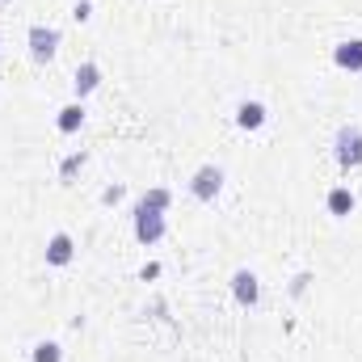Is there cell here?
I'll return each instance as SVG.
<instances>
[{"label": "cell", "mask_w": 362, "mask_h": 362, "mask_svg": "<svg viewBox=\"0 0 362 362\" xmlns=\"http://www.w3.org/2000/svg\"><path fill=\"white\" fill-rule=\"evenodd\" d=\"M219 189H223V169H219V165H202V169L189 177V194H194L198 202H215Z\"/></svg>", "instance_id": "3"}, {"label": "cell", "mask_w": 362, "mask_h": 362, "mask_svg": "<svg viewBox=\"0 0 362 362\" xmlns=\"http://www.w3.org/2000/svg\"><path fill=\"white\" fill-rule=\"evenodd\" d=\"M165 232H169L165 211H152V206L139 202V206H135V240H139V245H160Z\"/></svg>", "instance_id": "1"}, {"label": "cell", "mask_w": 362, "mask_h": 362, "mask_svg": "<svg viewBox=\"0 0 362 362\" xmlns=\"http://www.w3.org/2000/svg\"><path fill=\"white\" fill-rule=\"evenodd\" d=\"M333 64L346 72H362V38H346L333 47Z\"/></svg>", "instance_id": "7"}, {"label": "cell", "mask_w": 362, "mask_h": 362, "mask_svg": "<svg viewBox=\"0 0 362 362\" xmlns=\"http://www.w3.org/2000/svg\"><path fill=\"white\" fill-rule=\"evenodd\" d=\"M333 156L341 169H358L362 165V131L358 127H341L337 139H333Z\"/></svg>", "instance_id": "2"}, {"label": "cell", "mask_w": 362, "mask_h": 362, "mask_svg": "<svg viewBox=\"0 0 362 362\" xmlns=\"http://www.w3.org/2000/svg\"><path fill=\"white\" fill-rule=\"evenodd\" d=\"M89 13H93L89 0H76V21H89Z\"/></svg>", "instance_id": "15"}, {"label": "cell", "mask_w": 362, "mask_h": 362, "mask_svg": "<svg viewBox=\"0 0 362 362\" xmlns=\"http://www.w3.org/2000/svg\"><path fill=\"white\" fill-rule=\"evenodd\" d=\"M325 206H329V215H337V219H346V215L354 211V189H350V185H337V189H329V198H325Z\"/></svg>", "instance_id": "10"}, {"label": "cell", "mask_w": 362, "mask_h": 362, "mask_svg": "<svg viewBox=\"0 0 362 362\" xmlns=\"http://www.w3.org/2000/svg\"><path fill=\"white\" fill-rule=\"evenodd\" d=\"M25 42H30V55H34L38 64H47V59H55V51H59V30H55V25H30Z\"/></svg>", "instance_id": "4"}, {"label": "cell", "mask_w": 362, "mask_h": 362, "mask_svg": "<svg viewBox=\"0 0 362 362\" xmlns=\"http://www.w3.org/2000/svg\"><path fill=\"white\" fill-rule=\"evenodd\" d=\"M266 118H270V114H266L262 101H240V110H236V127H240V131H262Z\"/></svg>", "instance_id": "8"}, {"label": "cell", "mask_w": 362, "mask_h": 362, "mask_svg": "<svg viewBox=\"0 0 362 362\" xmlns=\"http://www.w3.org/2000/svg\"><path fill=\"white\" fill-rule=\"evenodd\" d=\"M232 295H236L240 308H253V303L262 299V282H257V274L253 270H236L232 274Z\"/></svg>", "instance_id": "5"}, {"label": "cell", "mask_w": 362, "mask_h": 362, "mask_svg": "<svg viewBox=\"0 0 362 362\" xmlns=\"http://www.w3.org/2000/svg\"><path fill=\"white\" fill-rule=\"evenodd\" d=\"M97 85H101V68H97V64H81V68H76V76H72L76 101H81V97H89V93L97 89Z\"/></svg>", "instance_id": "9"}, {"label": "cell", "mask_w": 362, "mask_h": 362, "mask_svg": "<svg viewBox=\"0 0 362 362\" xmlns=\"http://www.w3.org/2000/svg\"><path fill=\"white\" fill-rule=\"evenodd\" d=\"M81 165H85V156H72V160H68V165H64V177H72V173H76V169H81Z\"/></svg>", "instance_id": "14"}, {"label": "cell", "mask_w": 362, "mask_h": 362, "mask_svg": "<svg viewBox=\"0 0 362 362\" xmlns=\"http://www.w3.org/2000/svg\"><path fill=\"white\" fill-rule=\"evenodd\" d=\"M72 257H76V240L68 232H55L47 240V266H72Z\"/></svg>", "instance_id": "6"}, {"label": "cell", "mask_w": 362, "mask_h": 362, "mask_svg": "<svg viewBox=\"0 0 362 362\" xmlns=\"http://www.w3.org/2000/svg\"><path fill=\"white\" fill-rule=\"evenodd\" d=\"M30 362H64V346H59V341H38L34 354H30Z\"/></svg>", "instance_id": "12"}, {"label": "cell", "mask_w": 362, "mask_h": 362, "mask_svg": "<svg viewBox=\"0 0 362 362\" xmlns=\"http://www.w3.org/2000/svg\"><path fill=\"white\" fill-rule=\"evenodd\" d=\"M55 127H59L64 135H76V131L85 127V105H81V101L64 105V110H59V118H55Z\"/></svg>", "instance_id": "11"}, {"label": "cell", "mask_w": 362, "mask_h": 362, "mask_svg": "<svg viewBox=\"0 0 362 362\" xmlns=\"http://www.w3.org/2000/svg\"><path fill=\"white\" fill-rule=\"evenodd\" d=\"M139 202H144V206H152V211H169L173 194H169V189H148V194H144Z\"/></svg>", "instance_id": "13"}]
</instances>
